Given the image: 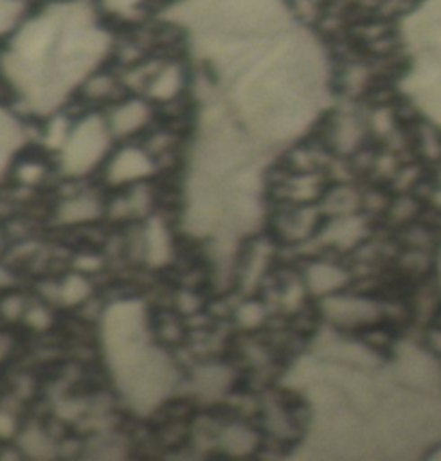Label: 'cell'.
I'll use <instances>...</instances> for the list:
<instances>
[{
  "instance_id": "3",
  "label": "cell",
  "mask_w": 441,
  "mask_h": 461,
  "mask_svg": "<svg viewBox=\"0 0 441 461\" xmlns=\"http://www.w3.org/2000/svg\"><path fill=\"white\" fill-rule=\"evenodd\" d=\"M405 41L411 54L407 91L441 121V0H427L405 22Z\"/></svg>"
},
{
  "instance_id": "4",
  "label": "cell",
  "mask_w": 441,
  "mask_h": 461,
  "mask_svg": "<svg viewBox=\"0 0 441 461\" xmlns=\"http://www.w3.org/2000/svg\"><path fill=\"white\" fill-rule=\"evenodd\" d=\"M104 142H106V134H104V128L97 123V121H86V123L80 125V130L71 136L69 140V162L76 164L78 168H86L88 164L95 160V151L104 149Z\"/></svg>"
},
{
  "instance_id": "1",
  "label": "cell",
  "mask_w": 441,
  "mask_h": 461,
  "mask_svg": "<svg viewBox=\"0 0 441 461\" xmlns=\"http://www.w3.org/2000/svg\"><path fill=\"white\" fill-rule=\"evenodd\" d=\"M168 18L190 37L207 113L224 128L280 140L325 104L321 46L283 0H184Z\"/></svg>"
},
{
  "instance_id": "2",
  "label": "cell",
  "mask_w": 441,
  "mask_h": 461,
  "mask_svg": "<svg viewBox=\"0 0 441 461\" xmlns=\"http://www.w3.org/2000/svg\"><path fill=\"white\" fill-rule=\"evenodd\" d=\"M108 50V35L82 3H60L26 22L3 57V71L35 111L58 106Z\"/></svg>"
},
{
  "instance_id": "6",
  "label": "cell",
  "mask_w": 441,
  "mask_h": 461,
  "mask_svg": "<svg viewBox=\"0 0 441 461\" xmlns=\"http://www.w3.org/2000/svg\"><path fill=\"white\" fill-rule=\"evenodd\" d=\"M22 3L20 0H0V35L11 31L20 20Z\"/></svg>"
},
{
  "instance_id": "7",
  "label": "cell",
  "mask_w": 441,
  "mask_h": 461,
  "mask_svg": "<svg viewBox=\"0 0 441 461\" xmlns=\"http://www.w3.org/2000/svg\"><path fill=\"white\" fill-rule=\"evenodd\" d=\"M0 285H3V281H0Z\"/></svg>"
},
{
  "instance_id": "5",
  "label": "cell",
  "mask_w": 441,
  "mask_h": 461,
  "mask_svg": "<svg viewBox=\"0 0 441 461\" xmlns=\"http://www.w3.org/2000/svg\"><path fill=\"white\" fill-rule=\"evenodd\" d=\"M20 139L22 131L18 121L0 108V171H3L4 162L9 160L11 153L18 149Z\"/></svg>"
}]
</instances>
